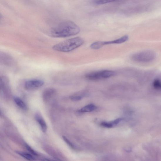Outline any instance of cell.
Returning <instances> with one entry per match:
<instances>
[{
    "instance_id": "cell-5",
    "label": "cell",
    "mask_w": 161,
    "mask_h": 161,
    "mask_svg": "<svg viewBox=\"0 0 161 161\" xmlns=\"http://www.w3.org/2000/svg\"><path fill=\"white\" fill-rule=\"evenodd\" d=\"M44 84V82L42 80L31 79L27 80L25 82V87L28 90H34L42 87Z\"/></svg>"
},
{
    "instance_id": "cell-7",
    "label": "cell",
    "mask_w": 161,
    "mask_h": 161,
    "mask_svg": "<svg viewBox=\"0 0 161 161\" xmlns=\"http://www.w3.org/2000/svg\"><path fill=\"white\" fill-rule=\"evenodd\" d=\"M35 119L39 125L42 132H46L47 130V125L41 115L39 114H37L35 116Z\"/></svg>"
},
{
    "instance_id": "cell-2",
    "label": "cell",
    "mask_w": 161,
    "mask_h": 161,
    "mask_svg": "<svg viewBox=\"0 0 161 161\" xmlns=\"http://www.w3.org/2000/svg\"><path fill=\"white\" fill-rule=\"evenodd\" d=\"M84 43V40L82 38L75 37L57 43L53 46L52 48L56 51L68 52L81 46Z\"/></svg>"
},
{
    "instance_id": "cell-11",
    "label": "cell",
    "mask_w": 161,
    "mask_h": 161,
    "mask_svg": "<svg viewBox=\"0 0 161 161\" xmlns=\"http://www.w3.org/2000/svg\"><path fill=\"white\" fill-rule=\"evenodd\" d=\"M56 90L53 88H48L44 91L43 93V97L44 100H47L50 99L55 95Z\"/></svg>"
},
{
    "instance_id": "cell-12",
    "label": "cell",
    "mask_w": 161,
    "mask_h": 161,
    "mask_svg": "<svg viewBox=\"0 0 161 161\" xmlns=\"http://www.w3.org/2000/svg\"><path fill=\"white\" fill-rule=\"evenodd\" d=\"M14 101L16 105L22 110H26L27 107L25 103L20 98L15 97L14 98Z\"/></svg>"
},
{
    "instance_id": "cell-3",
    "label": "cell",
    "mask_w": 161,
    "mask_h": 161,
    "mask_svg": "<svg viewBox=\"0 0 161 161\" xmlns=\"http://www.w3.org/2000/svg\"><path fill=\"white\" fill-rule=\"evenodd\" d=\"M156 57L155 53L153 51L145 50L133 53L131 59L136 62L146 63L153 61Z\"/></svg>"
},
{
    "instance_id": "cell-20",
    "label": "cell",
    "mask_w": 161,
    "mask_h": 161,
    "mask_svg": "<svg viewBox=\"0 0 161 161\" xmlns=\"http://www.w3.org/2000/svg\"><path fill=\"white\" fill-rule=\"evenodd\" d=\"M1 113V110H0V114Z\"/></svg>"
},
{
    "instance_id": "cell-10",
    "label": "cell",
    "mask_w": 161,
    "mask_h": 161,
    "mask_svg": "<svg viewBox=\"0 0 161 161\" xmlns=\"http://www.w3.org/2000/svg\"><path fill=\"white\" fill-rule=\"evenodd\" d=\"M97 109L96 106L92 104H89L83 107L79 110L78 112L80 113H84L91 112Z\"/></svg>"
},
{
    "instance_id": "cell-16",
    "label": "cell",
    "mask_w": 161,
    "mask_h": 161,
    "mask_svg": "<svg viewBox=\"0 0 161 161\" xmlns=\"http://www.w3.org/2000/svg\"><path fill=\"white\" fill-rule=\"evenodd\" d=\"M116 0H93V3L95 4L100 5L115 1Z\"/></svg>"
},
{
    "instance_id": "cell-6",
    "label": "cell",
    "mask_w": 161,
    "mask_h": 161,
    "mask_svg": "<svg viewBox=\"0 0 161 161\" xmlns=\"http://www.w3.org/2000/svg\"><path fill=\"white\" fill-rule=\"evenodd\" d=\"M129 38L128 35H125L120 38L117 39L112 40V41H102L103 46L111 44H120L125 42L127 41Z\"/></svg>"
},
{
    "instance_id": "cell-8",
    "label": "cell",
    "mask_w": 161,
    "mask_h": 161,
    "mask_svg": "<svg viewBox=\"0 0 161 161\" xmlns=\"http://www.w3.org/2000/svg\"><path fill=\"white\" fill-rule=\"evenodd\" d=\"M123 119L121 118H118L110 122H103L101 123V126L104 128H111L117 125L120 122H121Z\"/></svg>"
},
{
    "instance_id": "cell-14",
    "label": "cell",
    "mask_w": 161,
    "mask_h": 161,
    "mask_svg": "<svg viewBox=\"0 0 161 161\" xmlns=\"http://www.w3.org/2000/svg\"><path fill=\"white\" fill-rule=\"evenodd\" d=\"M153 88L157 90H160L161 88V82L160 79L157 78L155 79L152 83Z\"/></svg>"
},
{
    "instance_id": "cell-9",
    "label": "cell",
    "mask_w": 161,
    "mask_h": 161,
    "mask_svg": "<svg viewBox=\"0 0 161 161\" xmlns=\"http://www.w3.org/2000/svg\"><path fill=\"white\" fill-rule=\"evenodd\" d=\"M9 80L5 77L0 76V91L8 90L9 86Z\"/></svg>"
},
{
    "instance_id": "cell-17",
    "label": "cell",
    "mask_w": 161,
    "mask_h": 161,
    "mask_svg": "<svg viewBox=\"0 0 161 161\" xmlns=\"http://www.w3.org/2000/svg\"><path fill=\"white\" fill-rule=\"evenodd\" d=\"M71 100L74 101H78L81 100L83 98V96L79 95H72L70 97Z\"/></svg>"
},
{
    "instance_id": "cell-18",
    "label": "cell",
    "mask_w": 161,
    "mask_h": 161,
    "mask_svg": "<svg viewBox=\"0 0 161 161\" xmlns=\"http://www.w3.org/2000/svg\"><path fill=\"white\" fill-rule=\"evenodd\" d=\"M63 138L64 140L67 143V144L71 147V148H74V145L68 139H67V138L64 136L63 137Z\"/></svg>"
},
{
    "instance_id": "cell-19",
    "label": "cell",
    "mask_w": 161,
    "mask_h": 161,
    "mask_svg": "<svg viewBox=\"0 0 161 161\" xmlns=\"http://www.w3.org/2000/svg\"><path fill=\"white\" fill-rule=\"evenodd\" d=\"M26 148L33 155L35 156H38V154L32 148L28 145H26Z\"/></svg>"
},
{
    "instance_id": "cell-1",
    "label": "cell",
    "mask_w": 161,
    "mask_h": 161,
    "mask_svg": "<svg viewBox=\"0 0 161 161\" xmlns=\"http://www.w3.org/2000/svg\"><path fill=\"white\" fill-rule=\"evenodd\" d=\"M80 31L79 27L74 22L67 21H63L53 28L51 31V36L55 38H66L75 35Z\"/></svg>"
},
{
    "instance_id": "cell-13",
    "label": "cell",
    "mask_w": 161,
    "mask_h": 161,
    "mask_svg": "<svg viewBox=\"0 0 161 161\" xmlns=\"http://www.w3.org/2000/svg\"><path fill=\"white\" fill-rule=\"evenodd\" d=\"M18 154L21 156L22 157L29 160H35L34 156L32 155L24 152H18Z\"/></svg>"
},
{
    "instance_id": "cell-4",
    "label": "cell",
    "mask_w": 161,
    "mask_h": 161,
    "mask_svg": "<svg viewBox=\"0 0 161 161\" xmlns=\"http://www.w3.org/2000/svg\"><path fill=\"white\" fill-rule=\"evenodd\" d=\"M115 74V72L113 71L102 70L89 73L86 74L85 78L91 81H96L111 78L114 76Z\"/></svg>"
},
{
    "instance_id": "cell-15",
    "label": "cell",
    "mask_w": 161,
    "mask_h": 161,
    "mask_svg": "<svg viewBox=\"0 0 161 161\" xmlns=\"http://www.w3.org/2000/svg\"><path fill=\"white\" fill-rule=\"evenodd\" d=\"M103 46L102 41H97L91 44L90 47L93 50H98Z\"/></svg>"
}]
</instances>
